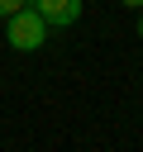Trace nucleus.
Instances as JSON below:
<instances>
[{"mask_svg": "<svg viewBox=\"0 0 143 152\" xmlns=\"http://www.w3.org/2000/svg\"><path fill=\"white\" fill-rule=\"evenodd\" d=\"M138 38H143V10H138Z\"/></svg>", "mask_w": 143, "mask_h": 152, "instance_id": "39448f33", "label": "nucleus"}, {"mask_svg": "<svg viewBox=\"0 0 143 152\" xmlns=\"http://www.w3.org/2000/svg\"><path fill=\"white\" fill-rule=\"evenodd\" d=\"M5 38H10L14 52H38V48L48 43V24H43V14H38L33 5H24V10H14V14L5 19Z\"/></svg>", "mask_w": 143, "mask_h": 152, "instance_id": "f257e3e1", "label": "nucleus"}, {"mask_svg": "<svg viewBox=\"0 0 143 152\" xmlns=\"http://www.w3.org/2000/svg\"><path fill=\"white\" fill-rule=\"evenodd\" d=\"M24 5H29V0H0V19H10V14L24 10Z\"/></svg>", "mask_w": 143, "mask_h": 152, "instance_id": "7ed1b4c3", "label": "nucleus"}, {"mask_svg": "<svg viewBox=\"0 0 143 152\" xmlns=\"http://www.w3.org/2000/svg\"><path fill=\"white\" fill-rule=\"evenodd\" d=\"M29 5L43 14V24H48V28H67V24H76V19H81V10H86L81 0H29Z\"/></svg>", "mask_w": 143, "mask_h": 152, "instance_id": "f03ea898", "label": "nucleus"}, {"mask_svg": "<svg viewBox=\"0 0 143 152\" xmlns=\"http://www.w3.org/2000/svg\"><path fill=\"white\" fill-rule=\"evenodd\" d=\"M119 5H129V10H143V0H119Z\"/></svg>", "mask_w": 143, "mask_h": 152, "instance_id": "20e7f679", "label": "nucleus"}]
</instances>
